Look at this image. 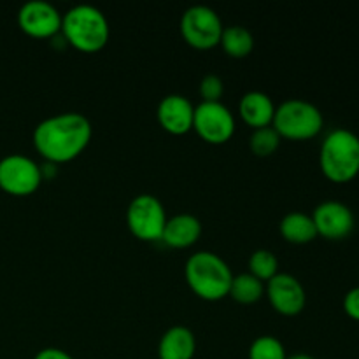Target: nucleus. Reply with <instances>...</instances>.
<instances>
[{
  "label": "nucleus",
  "instance_id": "f03ea898",
  "mask_svg": "<svg viewBox=\"0 0 359 359\" xmlns=\"http://www.w3.org/2000/svg\"><path fill=\"white\" fill-rule=\"evenodd\" d=\"M184 277L193 293L209 302L228 297L233 280L228 263L212 251L193 252L184 265Z\"/></svg>",
  "mask_w": 359,
  "mask_h": 359
},
{
  "label": "nucleus",
  "instance_id": "4468645a",
  "mask_svg": "<svg viewBox=\"0 0 359 359\" xmlns=\"http://www.w3.org/2000/svg\"><path fill=\"white\" fill-rule=\"evenodd\" d=\"M200 235H202V223L198 217L189 212H181L168 217L161 241L170 248L184 249L195 244Z\"/></svg>",
  "mask_w": 359,
  "mask_h": 359
},
{
  "label": "nucleus",
  "instance_id": "20e7f679",
  "mask_svg": "<svg viewBox=\"0 0 359 359\" xmlns=\"http://www.w3.org/2000/svg\"><path fill=\"white\" fill-rule=\"evenodd\" d=\"M319 165L332 182L353 181L359 174V137L347 128H335L319 149Z\"/></svg>",
  "mask_w": 359,
  "mask_h": 359
},
{
  "label": "nucleus",
  "instance_id": "f8f14e48",
  "mask_svg": "<svg viewBox=\"0 0 359 359\" xmlns=\"http://www.w3.org/2000/svg\"><path fill=\"white\" fill-rule=\"evenodd\" d=\"M266 297L270 304L279 314L297 316L300 314L307 304L305 287L294 276L286 272H279L266 283Z\"/></svg>",
  "mask_w": 359,
  "mask_h": 359
},
{
  "label": "nucleus",
  "instance_id": "1a4fd4ad",
  "mask_svg": "<svg viewBox=\"0 0 359 359\" xmlns=\"http://www.w3.org/2000/svg\"><path fill=\"white\" fill-rule=\"evenodd\" d=\"M235 116L223 102H200L195 105L193 128L209 144H224L235 133Z\"/></svg>",
  "mask_w": 359,
  "mask_h": 359
},
{
  "label": "nucleus",
  "instance_id": "f257e3e1",
  "mask_svg": "<svg viewBox=\"0 0 359 359\" xmlns=\"http://www.w3.org/2000/svg\"><path fill=\"white\" fill-rule=\"evenodd\" d=\"M90 119L81 112H60L42 119L34 130L35 149L49 163H67L79 156L91 140Z\"/></svg>",
  "mask_w": 359,
  "mask_h": 359
},
{
  "label": "nucleus",
  "instance_id": "9d476101",
  "mask_svg": "<svg viewBox=\"0 0 359 359\" xmlns=\"http://www.w3.org/2000/svg\"><path fill=\"white\" fill-rule=\"evenodd\" d=\"M63 14L48 0H28L18 11V25L27 35L48 39L62 32Z\"/></svg>",
  "mask_w": 359,
  "mask_h": 359
},
{
  "label": "nucleus",
  "instance_id": "0eeeda50",
  "mask_svg": "<svg viewBox=\"0 0 359 359\" xmlns=\"http://www.w3.org/2000/svg\"><path fill=\"white\" fill-rule=\"evenodd\" d=\"M223 21L212 7L196 4L188 7L181 18V34L195 49H212L221 42Z\"/></svg>",
  "mask_w": 359,
  "mask_h": 359
},
{
  "label": "nucleus",
  "instance_id": "f3484780",
  "mask_svg": "<svg viewBox=\"0 0 359 359\" xmlns=\"http://www.w3.org/2000/svg\"><path fill=\"white\" fill-rule=\"evenodd\" d=\"M279 230L280 235L291 244H307L318 237V230H316L312 216L300 212V210L287 212L280 221Z\"/></svg>",
  "mask_w": 359,
  "mask_h": 359
},
{
  "label": "nucleus",
  "instance_id": "9b49d317",
  "mask_svg": "<svg viewBox=\"0 0 359 359\" xmlns=\"http://www.w3.org/2000/svg\"><path fill=\"white\" fill-rule=\"evenodd\" d=\"M314 219L318 235L328 238V241H342L349 237L354 230V214L349 205L339 202V200H326L321 202L311 214Z\"/></svg>",
  "mask_w": 359,
  "mask_h": 359
},
{
  "label": "nucleus",
  "instance_id": "6ab92c4d",
  "mask_svg": "<svg viewBox=\"0 0 359 359\" xmlns=\"http://www.w3.org/2000/svg\"><path fill=\"white\" fill-rule=\"evenodd\" d=\"M263 293H265V283H262L252 273L245 272L233 276L228 294L238 304H255L263 297Z\"/></svg>",
  "mask_w": 359,
  "mask_h": 359
},
{
  "label": "nucleus",
  "instance_id": "dca6fc26",
  "mask_svg": "<svg viewBox=\"0 0 359 359\" xmlns=\"http://www.w3.org/2000/svg\"><path fill=\"white\" fill-rule=\"evenodd\" d=\"M238 112H241L242 119L252 130L263 128V126H272L273 114H276V104H273V100L266 93L252 90L244 93V97L241 98Z\"/></svg>",
  "mask_w": 359,
  "mask_h": 359
},
{
  "label": "nucleus",
  "instance_id": "4be33fe9",
  "mask_svg": "<svg viewBox=\"0 0 359 359\" xmlns=\"http://www.w3.org/2000/svg\"><path fill=\"white\" fill-rule=\"evenodd\" d=\"M283 342L273 335L256 337L249 346V359H286Z\"/></svg>",
  "mask_w": 359,
  "mask_h": 359
},
{
  "label": "nucleus",
  "instance_id": "2eb2a0df",
  "mask_svg": "<svg viewBox=\"0 0 359 359\" xmlns=\"http://www.w3.org/2000/svg\"><path fill=\"white\" fill-rule=\"evenodd\" d=\"M196 353L195 333L184 325L170 326L158 344L160 359H193Z\"/></svg>",
  "mask_w": 359,
  "mask_h": 359
},
{
  "label": "nucleus",
  "instance_id": "423d86ee",
  "mask_svg": "<svg viewBox=\"0 0 359 359\" xmlns=\"http://www.w3.org/2000/svg\"><path fill=\"white\" fill-rule=\"evenodd\" d=\"M167 219V210L161 200L149 193L137 195L126 209V223L130 231L140 241H161Z\"/></svg>",
  "mask_w": 359,
  "mask_h": 359
},
{
  "label": "nucleus",
  "instance_id": "6e6552de",
  "mask_svg": "<svg viewBox=\"0 0 359 359\" xmlns=\"http://www.w3.org/2000/svg\"><path fill=\"white\" fill-rule=\"evenodd\" d=\"M42 168L30 156L14 153L0 160V189L14 196H27L41 186Z\"/></svg>",
  "mask_w": 359,
  "mask_h": 359
},
{
  "label": "nucleus",
  "instance_id": "412c9836",
  "mask_svg": "<svg viewBox=\"0 0 359 359\" xmlns=\"http://www.w3.org/2000/svg\"><path fill=\"white\" fill-rule=\"evenodd\" d=\"M280 135L273 126H263V128L252 130L249 147L256 156H270L279 149Z\"/></svg>",
  "mask_w": 359,
  "mask_h": 359
},
{
  "label": "nucleus",
  "instance_id": "a878e982",
  "mask_svg": "<svg viewBox=\"0 0 359 359\" xmlns=\"http://www.w3.org/2000/svg\"><path fill=\"white\" fill-rule=\"evenodd\" d=\"M286 359H314V358H312V356H309V354L298 353V354H293V356H287Z\"/></svg>",
  "mask_w": 359,
  "mask_h": 359
},
{
  "label": "nucleus",
  "instance_id": "393cba45",
  "mask_svg": "<svg viewBox=\"0 0 359 359\" xmlns=\"http://www.w3.org/2000/svg\"><path fill=\"white\" fill-rule=\"evenodd\" d=\"M34 359H74L67 351L58 349V347H46L35 354Z\"/></svg>",
  "mask_w": 359,
  "mask_h": 359
},
{
  "label": "nucleus",
  "instance_id": "39448f33",
  "mask_svg": "<svg viewBox=\"0 0 359 359\" xmlns=\"http://www.w3.org/2000/svg\"><path fill=\"white\" fill-rule=\"evenodd\" d=\"M325 125L318 105L304 98H290L276 107L272 126L280 139L309 140L318 135Z\"/></svg>",
  "mask_w": 359,
  "mask_h": 359
},
{
  "label": "nucleus",
  "instance_id": "b1692460",
  "mask_svg": "<svg viewBox=\"0 0 359 359\" xmlns=\"http://www.w3.org/2000/svg\"><path fill=\"white\" fill-rule=\"evenodd\" d=\"M344 311L354 321H359V286L353 287L344 297Z\"/></svg>",
  "mask_w": 359,
  "mask_h": 359
},
{
  "label": "nucleus",
  "instance_id": "ddd939ff",
  "mask_svg": "<svg viewBox=\"0 0 359 359\" xmlns=\"http://www.w3.org/2000/svg\"><path fill=\"white\" fill-rule=\"evenodd\" d=\"M158 121L174 135H182L193 128V118H195V105L188 97L179 93L167 95L158 104Z\"/></svg>",
  "mask_w": 359,
  "mask_h": 359
},
{
  "label": "nucleus",
  "instance_id": "7ed1b4c3",
  "mask_svg": "<svg viewBox=\"0 0 359 359\" xmlns=\"http://www.w3.org/2000/svg\"><path fill=\"white\" fill-rule=\"evenodd\" d=\"M62 32L67 42L83 53L100 51L111 37L109 20L91 4L70 7L62 18Z\"/></svg>",
  "mask_w": 359,
  "mask_h": 359
},
{
  "label": "nucleus",
  "instance_id": "5701e85b",
  "mask_svg": "<svg viewBox=\"0 0 359 359\" xmlns=\"http://www.w3.org/2000/svg\"><path fill=\"white\" fill-rule=\"evenodd\" d=\"M224 93V83L217 74H205L200 81V97L202 102H221Z\"/></svg>",
  "mask_w": 359,
  "mask_h": 359
},
{
  "label": "nucleus",
  "instance_id": "aec40b11",
  "mask_svg": "<svg viewBox=\"0 0 359 359\" xmlns=\"http://www.w3.org/2000/svg\"><path fill=\"white\" fill-rule=\"evenodd\" d=\"M249 273L258 277L262 283H269L276 273H279V259L269 249H258L249 258Z\"/></svg>",
  "mask_w": 359,
  "mask_h": 359
},
{
  "label": "nucleus",
  "instance_id": "a211bd4d",
  "mask_svg": "<svg viewBox=\"0 0 359 359\" xmlns=\"http://www.w3.org/2000/svg\"><path fill=\"white\" fill-rule=\"evenodd\" d=\"M219 44L231 58H244L255 48V37L242 25H231V27H224Z\"/></svg>",
  "mask_w": 359,
  "mask_h": 359
}]
</instances>
